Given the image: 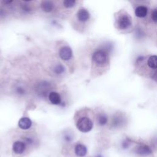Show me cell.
Segmentation results:
<instances>
[{
  "label": "cell",
  "mask_w": 157,
  "mask_h": 157,
  "mask_svg": "<svg viewBox=\"0 0 157 157\" xmlns=\"http://www.w3.org/2000/svg\"><path fill=\"white\" fill-rule=\"evenodd\" d=\"M26 149V144L21 141H16L13 143L12 150L16 154H21Z\"/></svg>",
  "instance_id": "cell-7"
},
{
  "label": "cell",
  "mask_w": 157,
  "mask_h": 157,
  "mask_svg": "<svg viewBox=\"0 0 157 157\" xmlns=\"http://www.w3.org/2000/svg\"><path fill=\"white\" fill-rule=\"evenodd\" d=\"M148 66L152 69H156L157 67V57L155 55L151 56L147 62Z\"/></svg>",
  "instance_id": "cell-14"
},
{
  "label": "cell",
  "mask_w": 157,
  "mask_h": 157,
  "mask_svg": "<svg viewBox=\"0 0 157 157\" xmlns=\"http://www.w3.org/2000/svg\"><path fill=\"white\" fill-rule=\"evenodd\" d=\"M120 117H115V118L114 119V121H113V124H115L116 126L118 125L119 124L121 123V120L120 118Z\"/></svg>",
  "instance_id": "cell-20"
},
{
  "label": "cell",
  "mask_w": 157,
  "mask_h": 157,
  "mask_svg": "<svg viewBox=\"0 0 157 157\" xmlns=\"http://www.w3.org/2000/svg\"><path fill=\"white\" fill-rule=\"evenodd\" d=\"M64 67L62 64H57L55 67H54V72L57 74H61L64 72Z\"/></svg>",
  "instance_id": "cell-16"
},
{
  "label": "cell",
  "mask_w": 157,
  "mask_h": 157,
  "mask_svg": "<svg viewBox=\"0 0 157 157\" xmlns=\"http://www.w3.org/2000/svg\"><path fill=\"white\" fill-rule=\"evenodd\" d=\"M49 90H50V84L47 82H42L39 83L37 88L38 94L42 97H45Z\"/></svg>",
  "instance_id": "cell-3"
},
{
  "label": "cell",
  "mask_w": 157,
  "mask_h": 157,
  "mask_svg": "<svg viewBox=\"0 0 157 157\" xmlns=\"http://www.w3.org/2000/svg\"><path fill=\"white\" fill-rule=\"evenodd\" d=\"M76 126L80 131L88 132L92 129L93 124L92 121L88 117H82L78 120Z\"/></svg>",
  "instance_id": "cell-1"
},
{
  "label": "cell",
  "mask_w": 157,
  "mask_h": 157,
  "mask_svg": "<svg viewBox=\"0 0 157 157\" xmlns=\"http://www.w3.org/2000/svg\"><path fill=\"white\" fill-rule=\"evenodd\" d=\"M135 153L140 156H147L151 153L150 148L146 145H140L136 147Z\"/></svg>",
  "instance_id": "cell-5"
},
{
  "label": "cell",
  "mask_w": 157,
  "mask_h": 157,
  "mask_svg": "<svg viewBox=\"0 0 157 157\" xmlns=\"http://www.w3.org/2000/svg\"><path fill=\"white\" fill-rule=\"evenodd\" d=\"M151 18L155 22L157 21V10L156 9H154L151 13Z\"/></svg>",
  "instance_id": "cell-19"
},
{
  "label": "cell",
  "mask_w": 157,
  "mask_h": 157,
  "mask_svg": "<svg viewBox=\"0 0 157 157\" xmlns=\"http://www.w3.org/2000/svg\"><path fill=\"white\" fill-rule=\"evenodd\" d=\"M32 124V121L28 117H23L18 121V126L22 129H29Z\"/></svg>",
  "instance_id": "cell-9"
},
{
  "label": "cell",
  "mask_w": 157,
  "mask_h": 157,
  "mask_svg": "<svg viewBox=\"0 0 157 157\" xmlns=\"http://www.w3.org/2000/svg\"><path fill=\"white\" fill-rule=\"evenodd\" d=\"M59 55L60 58L63 60H69L72 55V50L69 47H63L61 48Z\"/></svg>",
  "instance_id": "cell-6"
},
{
  "label": "cell",
  "mask_w": 157,
  "mask_h": 157,
  "mask_svg": "<svg viewBox=\"0 0 157 157\" xmlns=\"http://www.w3.org/2000/svg\"><path fill=\"white\" fill-rule=\"evenodd\" d=\"M75 1L74 0H66L63 2V5L66 8H71L75 5Z\"/></svg>",
  "instance_id": "cell-17"
},
{
  "label": "cell",
  "mask_w": 157,
  "mask_h": 157,
  "mask_svg": "<svg viewBox=\"0 0 157 157\" xmlns=\"http://www.w3.org/2000/svg\"><path fill=\"white\" fill-rule=\"evenodd\" d=\"M148 13V9L145 6H138L135 10V14L137 17L142 18L147 15Z\"/></svg>",
  "instance_id": "cell-12"
},
{
  "label": "cell",
  "mask_w": 157,
  "mask_h": 157,
  "mask_svg": "<svg viewBox=\"0 0 157 157\" xmlns=\"http://www.w3.org/2000/svg\"><path fill=\"white\" fill-rule=\"evenodd\" d=\"M77 18L80 21H86L90 18V13L88 10L85 9H80L77 13Z\"/></svg>",
  "instance_id": "cell-11"
},
{
  "label": "cell",
  "mask_w": 157,
  "mask_h": 157,
  "mask_svg": "<svg viewBox=\"0 0 157 157\" xmlns=\"http://www.w3.org/2000/svg\"><path fill=\"white\" fill-rule=\"evenodd\" d=\"M48 99L52 104L55 105H58L61 103V97L57 92H50L48 94Z\"/></svg>",
  "instance_id": "cell-10"
},
{
  "label": "cell",
  "mask_w": 157,
  "mask_h": 157,
  "mask_svg": "<svg viewBox=\"0 0 157 157\" xmlns=\"http://www.w3.org/2000/svg\"><path fill=\"white\" fill-rule=\"evenodd\" d=\"M16 93L18 94H20V95H23L25 94V90H24V88L21 86H18L16 88Z\"/></svg>",
  "instance_id": "cell-18"
},
{
  "label": "cell",
  "mask_w": 157,
  "mask_h": 157,
  "mask_svg": "<svg viewBox=\"0 0 157 157\" xmlns=\"http://www.w3.org/2000/svg\"><path fill=\"white\" fill-rule=\"evenodd\" d=\"M107 53L104 50H99L93 53L92 56L93 61L98 64H103L107 61Z\"/></svg>",
  "instance_id": "cell-2"
},
{
  "label": "cell",
  "mask_w": 157,
  "mask_h": 157,
  "mask_svg": "<svg viewBox=\"0 0 157 157\" xmlns=\"http://www.w3.org/2000/svg\"><path fill=\"white\" fill-rule=\"evenodd\" d=\"M22 8H23V10L25 12H29L31 10V8L30 7H29L28 4H24Z\"/></svg>",
  "instance_id": "cell-22"
},
{
  "label": "cell",
  "mask_w": 157,
  "mask_h": 157,
  "mask_svg": "<svg viewBox=\"0 0 157 157\" xmlns=\"http://www.w3.org/2000/svg\"><path fill=\"white\" fill-rule=\"evenodd\" d=\"M129 146V142L128 140H126L123 142V143H122V147L123 148H127Z\"/></svg>",
  "instance_id": "cell-21"
},
{
  "label": "cell",
  "mask_w": 157,
  "mask_h": 157,
  "mask_svg": "<svg viewBox=\"0 0 157 157\" xmlns=\"http://www.w3.org/2000/svg\"><path fill=\"white\" fill-rule=\"evenodd\" d=\"M107 122V118L106 117V115H100L98 116V123L101 125V126H103L104 124H105Z\"/></svg>",
  "instance_id": "cell-15"
},
{
  "label": "cell",
  "mask_w": 157,
  "mask_h": 157,
  "mask_svg": "<svg viewBox=\"0 0 157 157\" xmlns=\"http://www.w3.org/2000/svg\"><path fill=\"white\" fill-rule=\"evenodd\" d=\"M75 153L79 157H83L86 155L87 148L83 144H78L75 147Z\"/></svg>",
  "instance_id": "cell-8"
},
{
  "label": "cell",
  "mask_w": 157,
  "mask_h": 157,
  "mask_svg": "<svg viewBox=\"0 0 157 157\" xmlns=\"http://www.w3.org/2000/svg\"><path fill=\"white\" fill-rule=\"evenodd\" d=\"M118 25L120 29H126L131 25V19L127 15H122L118 20Z\"/></svg>",
  "instance_id": "cell-4"
},
{
  "label": "cell",
  "mask_w": 157,
  "mask_h": 157,
  "mask_svg": "<svg viewBox=\"0 0 157 157\" xmlns=\"http://www.w3.org/2000/svg\"><path fill=\"white\" fill-rule=\"evenodd\" d=\"M53 3L50 1H44L42 2L41 7L42 9L46 12H51L53 9Z\"/></svg>",
  "instance_id": "cell-13"
}]
</instances>
